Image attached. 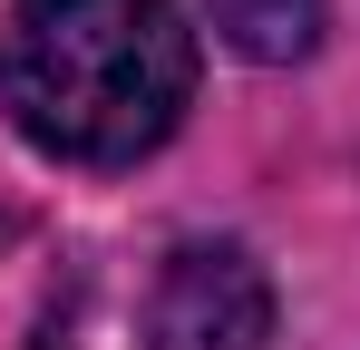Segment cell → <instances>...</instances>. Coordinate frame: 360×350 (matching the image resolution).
<instances>
[{
    "instance_id": "cell-1",
    "label": "cell",
    "mask_w": 360,
    "mask_h": 350,
    "mask_svg": "<svg viewBox=\"0 0 360 350\" xmlns=\"http://www.w3.org/2000/svg\"><path fill=\"white\" fill-rule=\"evenodd\" d=\"M195 98L176 0H20L0 20V108L59 166H136Z\"/></svg>"
},
{
    "instance_id": "cell-2",
    "label": "cell",
    "mask_w": 360,
    "mask_h": 350,
    "mask_svg": "<svg viewBox=\"0 0 360 350\" xmlns=\"http://www.w3.org/2000/svg\"><path fill=\"white\" fill-rule=\"evenodd\" d=\"M273 341V273L224 243L195 233L156 263L146 283V350H263Z\"/></svg>"
},
{
    "instance_id": "cell-3",
    "label": "cell",
    "mask_w": 360,
    "mask_h": 350,
    "mask_svg": "<svg viewBox=\"0 0 360 350\" xmlns=\"http://www.w3.org/2000/svg\"><path fill=\"white\" fill-rule=\"evenodd\" d=\"M205 20H214V39H224V49L263 58V68H292V58L321 49L331 0H205Z\"/></svg>"
}]
</instances>
